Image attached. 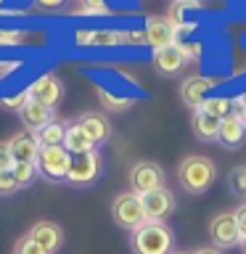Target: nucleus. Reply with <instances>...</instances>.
Here are the masks:
<instances>
[{"mask_svg":"<svg viewBox=\"0 0 246 254\" xmlns=\"http://www.w3.org/2000/svg\"><path fill=\"white\" fill-rule=\"evenodd\" d=\"M217 85V79L214 77H201V74H190L183 79L180 85V101L185 103L188 109H201V103L206 101V95H209V90Z\"/></svg>","mask_w":246,"mask_h":254,"instance_id":"obj_9","label":"nucleus"},{"mask_svg":"<svg viewBox=\"0 0 246 254\" xmlns=\"http://www.w3.org/2000/svg\"><path fill=\"white\" fill-rule=\"evenodd\" d=\"M209 241L214 249H236L241 244V230H238V222H236V214L233 212H220L209 220Z\"/></svg>","mask_w":246,"mask_h":254,"instance_id":"obj_6","label":"nucleus"},{"mask_svg":"<svg viewBox=\"0 0 246 254\" xmlns=\"http://www.w3.org/2000/svg\"><path fill=\"white\" fill-rule=\"evenodd\" d=\"M172 254H190V252H172Z\"/></svg>","mask_w":246,"mask_h":254,"instance_id":"obj_35","label":"nucleus"},{"mask_svg":"<svg viewBox=\"0 0 246 254\" xmlns=\"http://www.w3.org/2000/svg\"><path fill=\"white\" fill-rule=\"evenodd\" d=\"M63 148H66L71 156H74V154H87V151H95L93 140L87 138L85 130H82V127H79L77 122H71V125L66 127V138H63Z\"/></svg>","mask_w":246,"mask_h":254,"instance_id":"obj_19","label":"nucleus"},{"mask_svg":"<svg viewBox=\"0 0 246 254\" xmlns=\"http://www.w3.org/2000/svg\"><path fill=\"white\" fill-rule=\"evenodd\" d=\"M228 186L236 196H246V167H236L228 175Z\"/></svg>","mask_w":246,"mask_h":254,"instance_id":"obj_24","label":"nucleus"},{"mask_svg":"<svg viewBox=\"0 0 246 254\" xmlns=\"http://www.w3.org/2000/svg\"><path fill=\"white\" fill-rule=\"evenodd\" d=\"M233 214H236V222H238V230H241V238L246 236V201H241L233 209Z\"/></svg>","mask_w":246,"mask_h":254,"instance_id":"obj_30","label":"nucleus"},{"mask_svg":"<svg viewBox=\"0 0 246 254\" xmlns=\"http://www.w3.org/2000/svg\"><path fill=\"white\" fill-rule=\"evenodd\" d=\"M13 154H11V148H8V140H0V172H8V170H13Z\"/></svg>","mask_w":246,"mask_h":254,"instance_id":"obj_27","label":"nucleus"},{"mask_svg":"<svg viewBox=\"0 0 246 254\" xmlns=\"http://www.w3.org/2000/svg\"><path fill=\"white\" fill-rule=\"evenodd\" d=\"M127 183H130L132 193L143 196V193H148V190L164 188V170H162V164L143 159V162H135L130 167V172H127Z\"/></svg>","mask_w":246,"mask_h":254,"instance_id":"obj_5","label":"nucleus"},{"mask_svg":"<svg viewBox=\"0 0 246 254\" xmlns=\"http://www.w3.org/2000/svg\"><path fill=\"white\" fill-rule=\"evenodd\" d=\"M132 252L135 254H172L175 249V236L167 222L146 220L138 230H132Z\"/></svg>","mask_w":246,"mask_h":254,"instance_id":"obj_2","label":"nucleus"},{"mask_svg":"<svg viewBox=\"0 0 246 254\" xmlns=\"http://www.w3.org/2000/svg\"><path fill=\"white\" fill-rule=\"evenodd\" d=\"M66 127L69 125H63L59 122V119H53V122H48L43 130H37V143L40 146H63V138H66Z\"/></svg>","mask_w":246,"mask_h":254,"instance_id":"obj_20","label":"nucleus"},{"mask_svg":"<svg viewBox=\"0 0 246 254\" xmlns=\"http://www.w3.org/2000/svg\"><path fill=\"white\" fill-rule=\"evenodd\" d=\"M16 254H48V252L43 249V246H37L29 236H24V238L16 241Z\"/></svg>","mask_w":246,"mask_h":254,"instance_id":"obj_26","label":"nucleus"},{"mask_svg":"<svg viewBox=\"0 0 246 254\" xmlns=\"http://www.w3.org/2000/svg\"><path fill=\"white\" fill-rule=\"evenodd\" d=\"M77 125L85 130V135L93 140L95 148L111 138V125H109V119L103 117L101 111H85L82 117H77Z\"/></svg>","mask_w":246,"mask_h":254,"instance_id":"obj_14","label":"nucleus"},{"mask_svg":"<svg viewBox=\"0 0 246 254\" xmlns=\"http://www.w3.org/2000/svg\"><path fill=\"white\" fill-rule=\"evenodd\" d=\"M13 178H16V183H19V188H27V186H32L35 183V178H37V164H32V162H16L13 164Z\"/></svg>","mask_w":246,"mask_h":254,"instance_id":"obj_21","label":"nucleus"},{"mask_svg":"<svg viewBox=\"0 0 246 254\" xmlns=\"http://www.w3.org/2000/svg\"><path fill=\"white\" fill-rule=\"evenodd\" d=\"M98 98L103 103V109H109V111H124L127 106H132V98H117V95H111L103 87H98Z\"/></svg>","mask_w":246,"mask_h":254,"instance_id":"obj_23","label":"nucleus"},{"mask_svg":"<svg viewBox=\"0 0 246 254\" xmlns=\"http://www.w3.org/2000/svg\"><path fill=\"white\" fill-rule=\"evenodd\" d=\"M69 162H71V154L63 146H40V154H37V172L43 175L45 180H53V183H61L66 180L69 175Z\"/></svg>","mask_w":246,"mask_h":254,"instance_id":"obj_4","label":"nucleus"},{"mask_svg":"<svg viewBox=\"0 0 246 254\" xmlns=\"http://www.w3.org/2000/svg\"><path fill=\"white\" fill-rule=\"evenodd\" d=\"M8 148L13 154V162H37V154H40V143H37V135L29 132V130H19L16 135H11L8 140Z\"/></svg>","mask_w":246,"mask_h":254,"instance_id":"obj_15","label":"nucleus"},{"mask_svg":"<svg viewBox=\"0 0 246 254\" xmlns=\"http://www.w3.org/2000/svg\"><path fill=\"white\" fill-rule=\"evenodd\" d=\"M19 117H21V125H24V130H29V132H37V130H43V127L48 122H53V109H48L43 106V103H37V101H27L21 106L19 111Z\"/></svg>","mask_w":246,"mask_h":254,"instance_id":"obj_17","label":"nucleus"},{"mask_svg":"<svg viewBox=\"0 0 246 254\" xmlns=\"http://www.w3.org/2000/svg\"><path fill=\"white\" fill-rule=\"evenodd\" d=\"M201 109L206 111V114L217 117V119H225L228 114H233V101L230 98H206L201 103Z\"/></svg>","mask_w":246,"mask_h":254,"instance_id":"obj_22","label":"nucleus"},{"mask_svg":"<svg viewBox=\"0 0 246 254\" xmlns=\"http://www.w3.org/2000/svg\"><path fill=\"white\" fill-rule=\"evenodd\" d=\"M85 5H79V13H106L103 0H82Z\"/></svg>","mask_w":246,"mask_h":254,"instance_id":"obj_29","label":"nucleus"},{"mask_svg":"<svg viewBox=\"0 0 246 254\" xmlns=\"http://www.w3.org/2000/svg\"><path fill=\"white\" fill-rule=\"evenodd\" d=\"M193 254H222V252L214 249V246H201V249H196Z\"/></svg>","mask_w":246,"mask_h":254,"instance_id":"obj_32","label":"nucleus"},{"mask_svg":"<svg viewBox=\"0 0 246 254\" xmlns=\"http://www.w3.org/2000/svg\"><path fill=\"white\" fill-rule=\"evenodd\" d=\"M178 180H180V188L185 190V193L201 196L214 186V180H217V164H214L209 156L188 154L178 164Z\"/></svg>","mask_w":246,"mask_h":254,"instance_id":"obj_1","label":"nucleus"},{"mask_svg":"<svg viewBox=\"0 0 246 254\" xmlns=\"http://www.w3.org/2000/svg\"><path fill=\"white\" fill-rule=\"evenodd\" d=\"M238 249H241V254H246V236L241 238V244H238Z\"/></svg>","mask_w":246,"mask_h":254,"instance_id":"obj_34","label":"nucleus"},{"mask_svg":"<svg viewBox=\"0 0 246 254\" xmlns=\"http://www.w3.org/2000/svg\"><path fill=\"white\" fill-rule=\"evenodd\" d=\"M244 138H246V125L238 119V114H228L225 119H222V125H220L217 143L222 148H228V151H236V148L244 146Z\"/></svg>","mask_w":246,"mask_h":254,"instance_id":"obj_16","label":"nucleus"},{"mask_svg":"<svg viewBox=\"0 0 246 254\" xmlns=\"http://www.w3.org/2000/svg\"><path fill=\"white\" fill-rule=\"evenodd\" d=\"M220 125H222V119L206 114L204 109H196L193 117H190V130H193V135L198 140H204V143H217Z\"/></svg>","mask_w":246,"mask_h":254,"instance_id":"obj_18","label":"nucleus"},{"mask_svg":"<svg viewBox=\"0 0 246 254\" xmlns=\"http://www.w3.org/2000/svg\"><path fill=\"white\" fill-rule=\"evenodd\" d=\"M29 101V95L27 93H19V95H11V98H0V106H5V109H19Z\"/></svg>","mask_w":246,"mask_h":254,"instance_id":"obj_28","label":"nucleus"},{"mask_svg":"<svg viewBox=\"0 0 246 254\" xmlns=\"http://www.w3.org/2000/svg\"><path fill=\"white\" fill-rule=\"evenodd\" d=\"M61 93H63V82L59 79V74H43V77H37L35 82L27 87L29 101H37V103H43V106H48V109L59 106Z\"/></svg>","mask_w":246,"mask_h":254,"instance_id":"obj_8","label":"nucleus"},{"mask_svg":"<svg viewBox=\"0 0 246 254\" xmlns=\"http://www.w3.org/2000/svg\"><path fill=\"white\" fill-rule=\"evenodd\" d=\"M233 114H238V119L246 125V93H241L238 98H233Z\"/></svg>","mask_w":246,"mask_h":254,"instance_id":"obj_31","label":"nucleus"},{"mask_svg":"<svg viewBox=\"0 0 246 254\" xmlns=\"http://www.w3.org/2000/svg\"><path fill=\"white\" fill-rule=\"evenodd\" d=\"M111 217L119 228L124 230H138L143 222H146V209H143V201L138 193H132V190H127V193H119L114 198V204H111Z\"/></svg>","mask_w":246,"mask_h":254,"instance_id":"obj_3","label":"nucleus"},{"mask_svg":"<svg viewBox=\"0 0 246 254\" xmlns=\"http://www.w3.org/2000/svg\"><path fill=\"white\" fill-rule=\"evenodd\" d=\"M175 37H178V27L170 21V16H148L146 21V43L159 51V48L175 45Z\"/></svg>","mask_w":246,"mask_h":254,"instance_id":"obj_11","label":"nucleus"},{"mask_svg":"<svg viewBox=\"0 0 246 254\" xmlns=\"http://www.w3.org/2000/svg\"><path fill=\"white\" fill-rule=\"evenodd\" d=\"M101 175V154L98 151H87V154H74L69 162V175L66 183L77 188H85L98 180Z\"/></svg>","mask_w":246,"mask_h":254,"instance_id":"obj_7","label":"nucleus"},{"mask_svg":"<svg viewBox=\"0 0 246 254\" xmlns=\"http://www.w3.org/2000/svg\"><path fill=\"white\" fill-rule=\"evenodd\" d=\"M140 201H143V209H146V217H148V220L164 222V220L175 212V193H172L170 188L148 190V193L140 196Z\"/></svg>","mask_w":246,"mask_h":254,"instance_id":"obj_10","label":"nucleus"},{"mask_svg":"<svg viewBox=\"0 0 246 254\" xmlns=\"http://www.w3.org/2000/svg\"><path fill=\"white\" fill-rule=\"evenodd\" d=\"M185 64H188V56H185V51H183V45H180V43L154 51V69L159 71V74H164V77L180 74Z\"/></svg>","mask_w":246,"mask_h":254,"instance_id":"obj_12","label":"nucleus"},{"mask_svg":"<svg viewBox=\"0 0 246 254\" xmlns=\"http://www.w3.org/2000/svg\"><path fill=\"white\" fill-rule=\"evenodd\" d=\"M27 236H29L37 246H43L48 254H56V252L61 249V244H63V230H61L59 222H53V220H40V222H35V225L29 228Z\"/></svg>","mask_w":246,"mask_h":254,"instance_id":"obj_13","label":"nucleus"},{"mask_svg":"<svg viewBox=\"0 0 246 254\" xmlns=\"http://www.w3.org/2000/svg\"><path fill=\"white\" fill-rule=\"evenodd\" d=\"M37 3H40V5H45V8H59L63 0H37Z\"/></svg>","mask_w":246,"mask_h":254,"instance_id":"obj_33","label":"nucleus"},{"mask_svg":"<svg viewBox=\"0 0 246 254\" xmlns=\"http://www.w3.org/2000/svg\"><path fill=\"white\" fill-rule=\"evenodd\" d=\"M19 190V183H16L13 178V172L8 170V172H0V196H11Z\"/></svg>","mask_w":246,"mask_h":254,"instance_id":"obj_25","label":"nucleus"}]
</instances>
